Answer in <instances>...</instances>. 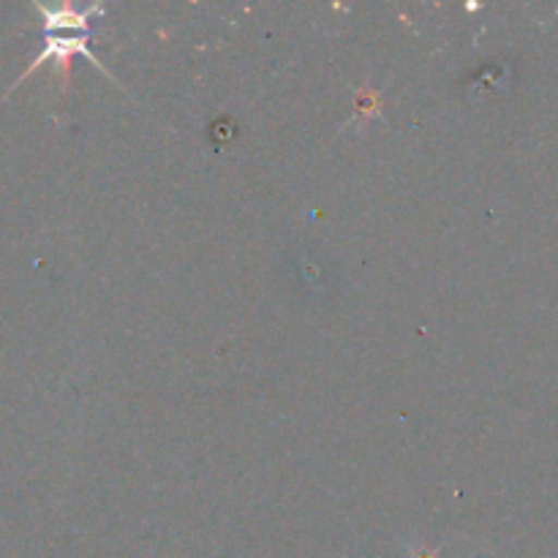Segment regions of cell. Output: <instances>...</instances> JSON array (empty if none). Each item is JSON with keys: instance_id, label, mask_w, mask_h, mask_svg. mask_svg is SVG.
I'll list each match as a JSON object with an SVG mask.
<instances>
[{"instance_id": "6da1fadb", "label": "cell", "mask_w": 558, "mask_h": 558, "mask_svg": "<svg viewBox=\"0 0 558 558\" xmlns=\"http://www.w3.org/2000/svg\"><path fill=\"white\" fill-rule=\"evenodd\" d=\"M74 52L85 54V58L90 60V63L96 65L98 71H101V74L109 76V71L104 69L101 63H98V58L90 52V47H87V33H71V36H63V33H58V31H49L47 44H44L41 54H38V58L33 60V65H27V71L20 76V80H25L27 74H33V71H36L38 65L47 63V60H58V63L65 65V63H69V58H71V54H74Z\"/></svg>"}, {"instance_id": "7a4b0ae2", "label": "cell", "mask_w": 558, "mask_h": 558, "mask_svg": "<svg viewBox=\"0 0 558 558\" xmlns=\"http://www.w3.org/2000/svg\"><path fill=\"white\" fill-rule=\"evenodd\" d=\"M44 16V27L47 31H87L93 16L104 14V5H87L85 11H76L71 5L63 9H47V5H36Z\"/></svg>"}, {"instance_id": "3957f363", "label": "cell", "mask_w": 558, "mask_h": 558, "mask_svg": "<svg viewBox=\"0 0 558 558\" xmlns=\"http://www.w3.org/2000/svg\"><path fill=\"white\" fill-rule=\"evenodd\" d=\"M381 114V96L374 90V87H365V90L357 93V101H354V114L349 120V125H363L368 120L379 118Z\"/></svg>"}, {"instance_id": "277c9868", "label": "cell", "mask_w": 558, "mask_h": 558, "mask_svg": "<svg viewBox=\"0 0 558 558\" xmlns=\"http://www.w3.org/2000/svg\"><path fill=\"white\" fill-rule=\"evenodd\" d=\"M409 558H439V550L425 548V545H414V548L409 550Z\"/></svg>"}]
</instances>
